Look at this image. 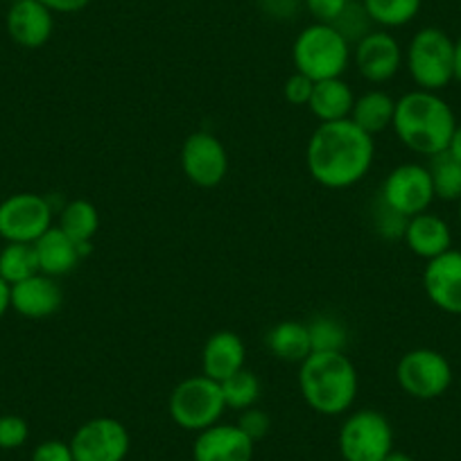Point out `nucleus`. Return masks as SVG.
<instances>
[{
    "label": "nucleus",
    "mask_w": 461,
    "mask_h": 461,
    "mask_svg": "<svg viewBox=\"0 0 461 461\" xmlns=\"http://www.w3.org/2000/svg\"><path fill=\"white\" fill-rule=\"evenodd\" d=\"M348 3H351V0H303V7L310 12L314 23L332 25L341 14H344Z\"/></svg>",
    "instance_id": "nucleus-34"
},
{
    "label": "nucleus",
    "mask_w": 461,
    "mask_h": 461,
    "mask_svg": "<svg viewBox=\"0 0 461 461\" xmlns=\"http://www.w3.org/2000/svg\"><path fill=\"white\" fill-rule=\"evenodd\" d=\"M344 461H383L393 450V428L378 410H357L346 416L337 437Z\"/></svg>",
    "instance_id": "nucleus-7"
},
{
    "label": "nucleus",
    "mask_w": 461,
    "mask_h": 461,
    "mask_svg": "<svg viewBox=\"0 0 461 461\" xmlns=\"http://www.w3.org/2000/svg\"><path fill=\"white\" fill-rule=\"evenodd\" d=\"M375 158V140L351 118L319 122L305 148L308 172L319 185L346 190L369 175Z\"/></svg>",
    "instance_id": "nucleus-1"
},
{
    "label": "nucleus",
    "mask_w": 461,
    "mask_h": 461,
    "mask_svg": "<svg viewBox=\"0 0 461 461\" xmlns=\"http://www.w3.org/2000/svg\"><path fill=\"white\" fill-rule=\"evenodd\" d=\"M299 389L310 410L341 416L356 402L360 375L346 353H310L299 365Z\"/></svg>",
    "instance_id": "nucleus-3"
},
{
    "label": "nucleus",
    "mask_w": 461,
    "mask_h": 461,
    "mask_svg": "<svg viewBox=\"0 0 461 461\" xmlns=\"http://www.w3.org/2000/svg\"><path fill=\"white\" fill-rule=\"evenodd\" d=\"M57 226L77 245L93 247V238L100 229V212L86 199H73L61 208Z\"/></svg>",
    "instance_id": "nucleus-24"
},
{
    "label": "nucleus",
    "mask_w": 461,
    "mask_h": 461,
    "mask_svg": "<svg viewBox=\"0 0 461 461\" xmlns=\"http://www.w3.org/2000/svg\"><path fill=\"white\" fill-rule=\"evenodd\" d=\"M378 197L405 217H414L419 212H425L429 208V203L434 202L432 179H429L428 166H420V163H402V166L393 167L384 176Z\"/></svg>",
    "instance_id": "nucleus-11"
},
{
    "label": "nucleus",
    "mask_w": 461,
    "mask_h": 461,
    "mask_svg": "<svg viewBox=\"0 0 461 461\" xmlns=\"http://www.w3.org/2000/svg\"><path fill=\"white\" fill-rule=\"evenodd\" d=\"M50 199L37 193H16L0 202V238L5 242H34L52 226Z\"/></svg>",
    "instance_id": "nucleus-9"
},
{
    "label": "nucleus",
    "mask_w": 461,
    "mask_h": 461,
    "mask_svg": "<svg viewBox=\"0 0 461 461\" xmlns=\"http://www.w3.org/2000/svg\"><path fill=\"white\" fill-rule=\"evenodd\" d=\"M30 461H75L70 443L61 441V438H48L41 441L32 452Z\"/></svg>",
    "instance_id": "nucleus-36"
},
{
    "label": "nucleus",
    "mask_w": 461,
    "mask_h": 461,
    "mask_svg": "<svg viewBox=\"0 0 461 461\" xmlns=\"http://www.w3.org/2000/svg\"><path fill=\"white\" fill-rule=\"evenodd\" d=\"M5 28L12 41L28 50L46 46L55 30V14L39 0L12 3L5 16Z\"/></svg>",
    "instance_id": "nucleus-16"
},
{
    "label": "nucleus",
    "mask_w": 461,
    "mask_h": 461,
    "mask_svg": "<svg viewBox=\"0 0 461 461\" xmlns=\"http://www.w3.org/2000/svg\"><path fill=\"white\" fill-rule=\"evenodd\" d=\"M312 79L305 77V75L301 73H294L292 77H287L285 86H283V95H285V100L290 102V104L308 106L310 97H312Z\"/></svg>",
    "instance_id": "nucleus-35"
},
{
    "label": "nucleus",
    "mask_w": 461,
    "mask_h": 461,
    "mask_svg": "<svg viewBox=\"0 0 461 461\" xmlns=\"http://www.w3.org/2000/svg\"><path fill=\"white\" fill-rule=\"evenodd\" d=\"M52 14H77L84 7L91 5V0H39Z\"/></svg>",
    "instance_id": "nucleus-38"
},
{
    "label": "nucleus",
    "mask_w": 461,
    "mask_h": 461,
    "mask_svg": "<svg viewBox=\"0 0 461 461\" xmlns=\"http://www.w3.org/2000/svg\"><path fill=\"white\" fill-rule=\"evenodd\" d=\"M371 23L384 30L402 28L419 16L423 0H362Z\"/></svg>",
    "instance_id": "nucleus-27"
},
{
    "label": "nucleus",
    "mask_w": 461,
    "mask_h": 461,
    "mask_svg": "<svg viewBox=\"0 0 461 461\" xmlns=\"http://www.w3.org/2000/svg\"><path fill=\"white\" fill-rule=\"evenodd\" d=\"M220 384L221 393H224L226 410L233 411H245L249 407H256L260 392H263V384H260L258 375L249 369L238 371L236 375H230L229 380H224Z\"/></svg>",
    "instance_id": "nucleus-28"
},
{
    "label": "nucleus",
    "mask_w": 461,
    "mask_h": 461,
    "mask_svg": "<svg viewBox=\"0 0 461 461\" xmlns=\"http://www.w3.org/2000/svg\"><path fill=\"white\" fill-rule=\"evenodd\" d=\"M383 461H416V459H414V456L407 455V452H401V450H396V447H393V450L389 452V455L384 456Z\"/></svg>",
    "instance_id": "nucleus-42"
},
{
    "label": "nucleus",
    "mask_w": 461,
    "mask_h": 461,
    "mask_svg": "<svg viewBox=\"0 0 461 461\" xmlns=\"http://www.w3.org/2000/svg\"><path fill=\"white\" fill-rule=\"evenodd\" d=\"M353 59L366 82L384 84L398 75L402 61H405V52H402L401 43L393 39V34L384 32V30H371L356 43Z\"/></svg>",
    "instance_id": "nucleus-13"
},
{
    "label": "nucleus",
    "mask_w": 461,
    "mask_h": 461,
    "mask_svg": "<svg viewBox=\"0 0 461 461\" xmlns=\"http://www.w3.org/2000/svg\"><path fill=\"white\" fill-rule=\"evenodd\" d=\"M64 303V292L59 283L46 274H34L32 278L10 285V305L16 314L32 321L52 317Z\"/></svg>",
    "instance_id": "nucleus-17"
},
{
    "label": "nucleus",
    "mask_w": 461,
    "mask_h": 461,
    "mask_svg": "<svg viewBox=\"0 0 461 461\" xmlns=\"http://www.w3.org/2000/svg\"><path fill=\"white\" fill-rule=\"evenodd\" d=\"M7 3H10V5H12V3H19V0H7Z\"/></svg>",
    "instance_id": "nucleus-44"
},
{
    "label": "nucleus",
    "mask_w": 461,
    "mask_h": 461,
    "mask_svg": "<svg viewBox=\"0 0 461 461\" xmlns=\"http://www.w3.org/2000/svg\"><path fill=\"white\" fill-rule=\"evenodd\" d=\"M226 411L221 384L206 375H190L181 380L170 393L167 401V414L188 432H202L211 425L220 423L221 414Z\"/></svg>",
    "instance_id": "nucleus-6"
},
{
    "label": "nucleus",
    "mask_w": 461,
    "mask_h": 461,
    "mask_svg": "<svg viewBox=\"0 0 461 461\" xmlns=\"http://www.w3.org/2000/svg\"><path fill=\"white\" fill-rule=\"evenodd\" d=\"M34 274H41L34 245H30V242H7L0 251V278L7 285H16L25 278H32Z\"/></svg>",
    "instance_id": "nucleus-25"
},
{
    "label": "nucleus",
    "mask_w": 461,
    "mask_h": 461,
    "mask_svg": "<svg viewBox=\"0 0 461 461\" xmlns=\"http://www.w3.org/2000/svg\"><path fill=\"white\" fill-rule=\"evenodd\" d=\"M452 75H455V82L461 84V37L455 41V70H452Z\"/></svg>",
    "instance_id": "nucleus-41"
},
{
    "label": "nucleus",
    "mask_w": 461,
    "mask_h": 461,
    "mask_svg": "<svg viewBox=\"0 0 461 461\" xmlns=\"http://www.w3.org/2000/svg\"><path fill=\"white\" fill-rule=\"evenodd\" d=\"M410 217L401 215L398 211H393L387 202L383 199H375L374 208H371V224H374L375 233L384 240H402L405 238V229Z\"/></svg>",
    "instance_id": "nucleus-30"
},
{
    "label": "nucleus",
    "mask_w": 461,
    "mask_h": 461,
    "mask_svg": "<svg viewBox=\"0 0 461 461\" xmlns=\"http://www.w3.org/2000/svg\"><path fill=\"white\" fill-rule=\"evenodd\" d=\"M68 443L75 461H125L131 447L130 432L113 416L88 419Z\"/></svg>",
    "instance_id": "nucleus-10"
},
{
    "label": "nucleus",
    "mask_w": 461,
    "mask_h": 461,
    "mask_svg": "<svg viewBox=\"0 0 461 461\" xmlns=\"http://www.w3.org/2000/svg\"><path fill=\"white\" fill-rule=\"evenodd\" d=\"M34 249H37L39 258V269L41 274L52 278L66 276V274L73 272L77 267L79 260L84 256L91 254L93 247L77 245L75 240H70L59 226H50V229L34 242Z\"/></svg>",
    "instance_id": "nucleus-19"
},
{
    "label": "nucleus",
    "mask_w": 461,
    "mask_h": 461,
    "mask_svg": "<svg viewBox=\"0 0 461 461\" xmlns=\"http://www.w3.org/2000/svg\"><path fill=\"white\" fill-rule=\"evenodd\" d=\"M456 125L455 111L438 93L416 88L396 100L393 131L407 149L420 157L446 152Z\"/></svg>",
    "instance_id": "nucleus-2"
},
{
    "label": "nucleus",
    "mask_w": 461,
    "mask_h": 461,
    "mask_svg": "<svg viewBox=\"0 0 461 461\" xmlns=\"http://www.w3.org/2000/svg\"><path fill=\"white\" fill-rule=\"evenodd\" d=\"M353 104H356L353 88L341 77H332L314 82L308 109L312 111V115L319 122H337L351 118Z\"/></svg>",
    "instance_id": "nucleus-21"
},
{
    "label": "nucleus",
    "mask_w": 461,
    "mask_h": 461,
    "mask_svg": "<svg viewBox=\"0 0 461 461\" xmlns=\"http://www.w3.org/2000/svg\"><path fill=\"white\" fill-rule=\"evenodd\" d=\"M398 387L416 401L441 398L452 384V366L434 348H411L396 365Z\"/></svg>",
    "instance_id": "nucleus-8"
},
{
    "label": "nucleus",
    "mask_w": 461,
    "mask_h": 461,
    "mask_svg": "<svg viewBox=\"0 0 461 461\" xmlns=\"http://www.w3.org/2000/svg\"><path fill=\"white\" fill-rule=\"evenodd\" d=\"M447 152H450L452 157H455L456 161L461 163V122H459V125H456V130H455V136H452V140H450V148H447Z\"/></svg>",
    "instance_id": "nucleus-40"
},
{
    "label": "nucleus",
    "mask_w": 461,
    "mask_h": 461,
    "mask_svg": "<svg viewBox=\"0 0 461 461\" xmlns=\"http://www.w3.org/2000/svg\"><path fill=\"white\" fill-rule=\"evenodd\" d=\"M393 113H396V100L389 93L374 88V91H366L360 97H356L351 121L362 131H366L369 136H375L392 127Z\"/></svg>",
    "instance_id": "nucleus-23"
},
{
    "label": "nucleus",
    "mask_w": 461,
    "mask_h": 461,
    "mask_svg": "<svg viewBox=\"0 0 461 461\" xmlns=\"http://www.w3.org/2000/svg\"><path fill=\"white\" fill-rule=\"evenodd\" d=\"M10 285H7L3 278H0V319L5 317L7 310H10Z\"/></svg>",
    "instance_id": "nucleus-39"
},
{
    "label": "nucleus",
    "mask_w": 461,
    "mask_h": 461,
    "mask_svg": "<svg viewBox=\"0 0 461 461\" xmlns=\"http://www.w3.org/2000/svg\"><path fill=\"white\" fill-rule=\"evenodd\" d=\"M245 341L233 330H217L203 344L202 374L215 383H224L230 375L245 369Z\"/></svg>",
    "instance_id": "nucleus-18"
},
{
    "label": "nucleus",
    "mask_w": 461,
    "mask_h": 461,
    "mask_svg": "<svg viewBox=\"0 0 461 461\" xmlns=\"http://www.w3.org/2000/svg\"><path fill=\"white\" fill-rule=\"evenodd\" d=\"M181 170L190 184L199 188H215L229 172V152L211 131H194L181 148Z\"/></svg>",
    "instance_id": "nucleus-12"
},
{
    "label": "nucleus",
    "mask_w": 461,
    "mask_h": 461,
    "mask_svg": "<svg viewBox=\"0 0 461 461\" xmlns=\"http://www.w3.org/2000/svg\"><path fill=\"white\" fill-rule=\"evenodd\" d=\"M459 221H461V199H459Z\"/></svg>",
    "instance_id": "nucleus-43"
},
{
    "label": "nucleus",
    "mask_w": 461,
    "mask_h": 461,
    "mask_svg": "<svg viewBox=\"0 0 461 461\" xmlns=\"http://www.w3.org/2000/svg\"><path fill=\"white\" fill-rule=\"evenodd\" d=\"M236 425L251 438V441L258 443L269 434L272 420H269L267 411L258 410V407H249V410L240 411V419H238Z\"/></svg>",
    "instance_id": "nucleus-33"
},
{
    "label": "nucleus",
    "mask_w": 461,
    "mask_h": 461,
    "mask_svg": "<svg viewBox=\"0 0 461 461\" xmlns=\"http://www.w3.org/2000/svg\"><path fill=\"white\" fill-rule=\"evenodd\" d=\"M423 290L434 308L461 317V251L450 249L428 260Z\"/></svg>",
    "instance_id": "nucleus-14"
},
{
    "label": "nucleus",
    "mask_w": 461,
    "mask_h": 461,
    "mask_svg": "<svg viewBox=\"0 0 461 461\" xmlns=\"http://www.w3.org/2000/svg\"><path fill=\"white\" fill-rule=\"evenodd\" d=\"M351 57V43L326 23H312L303 28L292 46L296 73L305 75L312 82L341 77L348 70Z\"/></svg>",
    "instance_id": "nucleus-4"
},
{
    "label": "nucleus",
    "mask_w": 461,
    "mask_h": 461,
    "mask_svg": "<svg viewBox=\"0 0 461 461\" xmlns=\"http://www.w3.org/2000/svg\"><path fill=\"white\" fill-rule=\"evenodd\" d=\"M332 28L341 34L348 43H357L365 34L371 32V19L366 14L365 5H362V0H351L348 7L344 10V14L332 23Z\"/></svg>",
    "instance_id": "nucleus-31"
},
{
    "label": "nucleus",
    "mask_w": 461,
    "mask_h": 461,
    "mask_svg": "<svg viewBox=\"0 0 461 461\" xmlns=\"http://www.w3.org/2000/svg\"><path fill=\"white\" fill-rule=\"evenodd\" d=\"M410 77L423 91L438 93L455 79V41L441 28H423L405 50Z\"/></svg>",
    "instance_id": "nucleus-5"
},
{
    "label": "nucleus",
    "mask_w": 461,
    "mask_h": 461,
    "mask_svg": "<svg viewBox=\"0 0 461 461\" xmlns=\"http://www.w3.org/2000/svg\"><path fill=\"white\" fill-rule=\"evenodd\" d=\"M402 240L410 247L411 254L432 260L452 249V230L443 217L425 211L410 217Z\"/></svg>",
    "instance_id": "nucleus-20"
},
{
    "label": "nucleus",
    "mask_w": 461,
    "mask_h": 461,
    "mask_svg": "<svg viewBox=\"0 0 461 461\" xmlns=\"http://www.w3.org/2000/svg\"><path fill=\"white\" fill-rule=\"evenodd\" d=\"M310 344H312V353H344L346 344H348V332L339 319L330 317V314H321L314 317L308 323Z\"/></svg>",
    "instance_id": "nucleus-29"
},
{
    "label": "nucleus",
    "mask_w": 461,
    "mask_h": 461,
    "mask_svg": "<svg viewBox=\"0 0 461 461\" xmlns=\"http://www.w3.org/2000/svg\"><path fill=\"white\" fill-rule=\"evenodd\" d=\"M258 7L265 16L274 21H290L299 14L303 0H258Z\"/></svg>",
    "instance_id": "nucleus-37"
},
{
    "label": "nucleus",
    "mask_w": 461,
    "mask_h": 461,
    "mask_svg": "<svg viewBox=\"0 0 461 461\" xmlns=\"http://www.w3.org/2000/svg\"><path fill=\"white\" fill-rule=\"evenodd\" d=\"M30 437V425L23 416H0V450H19Z\"/></svg>",
    "instance_id": "nucleus-32"
},
{
    "label": "nucleus",
    "mask_w": 461,
    "mask_h": 461,
    "mask_svg": "<svg viewBox=\"0 0 461 461\" xmlns=\"http://www.w3.org/2000/svg\"><path fill=\"white\" fill-rule=\"evenodd\" d=\"M256 443L238 425L215 423L197 432L193 461H251Z\"/></svg>",
    "instance_id": "nucleus-15"
},
{
    "label": "nucleus",
    "mask_w": 461,
    "mask_h": 461,
    "mask_svg": "<svg viewBox=\"0 0 461 461\" xmlns=\"http://www.w3.org/2000/svg\"><path fill=\"white\" fill-rule=\"evenodd\" d=\"M429 179H432L434 199L443 202H459L461 199V163L450 152L429 157Z\"/></svg>",
    "instance_id": "nucleus-26"
},
{
    "label": "nucleus",
    "mask_w": 461,
    "mask_h": 461,
    "mask_svg": "<svg viewBox=\"0 0 461 461\" xmlns=\"http://www.w3.org/2000/svg\"><path fill=\"white\" fill-rule=\"evenodd\" d=\"M265 344L276 360L290 362V365H301L312 353L308 323L292 321V319L276 323L265 337Z\"/></svg>",
    "instance_id": "nucleus-22"
}]
</instances>
